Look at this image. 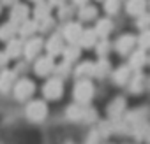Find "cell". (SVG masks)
I'll return each mask as SVG.
<instances>
[{
    "label": "cell",
    "mask_w": 150,
    "mask_h": 144,
    "mask_svg": "<svg viewBox=\"0 0 150 144\" xmlns=\"http://www.w3.org/2000/svg\"><path fill=\"white\" fill-rule=\"evenodd\" d=\"M32 2H37V0H32Z\"/></svg>",
    "instance_id": "obj_36"
},
{
    "label": "cell",
    "mask_w": 150,
    "mask_h": 144,
    "mask_svg": "<svg viewBox=\"0 0 150 144\" xmlns=\"http://www.w3.org/2000/svg\"><path fill=\"white\" fill-rule=\"evenodd\" d=\"M108 72H110V62L106 60V56L94 62V78H104Z\"/></svg>",
    "instance_id": "obj_23"
},
{
    "label": "cell",
    "mask_w": 150,
    "mask_h": 144,
    "mask_svg": "<svg viewBox=\"0 0 150 144\" xmlns=\"http://www.w3.org/2000/svg\"><path fill=\"white\" fill-rule=\"evenodd\" d=\"M7 60H9V58L6 56V53H4V51H0V70H2V69L7 65Z\"/></svg>",
    "instance_id": "obj_32"
},
{
    "label": "cell",
    "mask_w": 150,
    "mask_h": 144,
    "mask_svg": "<svg viewBox=\"0 0 150 144\" xmlns=\"http://www.w3.org/2000/svg\"><path fill=\"white\" fill-rule=\"evenodd\" d=\"M125 11L131 16H138L146 11V0H127L125 2Z\"/></svg>",
    "instance_id": "obj_20"
},
{
    "label": "cell",
    "mask_w": 150,
    "mask_h": 144,
    "mask_svg": "<svg viewBox=\"0 0 150 144\" xmlns=\"http://www.w3.org/2000/svg\"><path fill=\"white\" fill-rule=\"evenodd\" d=\"M83 113H85V106L76 104V102L67 107V118L72 120V121H81L83 120Z\"/></svg>",
    "instance_id": "obj_26"
},
{
    "label": "cell",
    "mask_w": 150,
    "mask_h": 144,
    "mask_svg": "<svg viewBox=\"0 0 150 144\" xmlns=\"http://www.w3.org/2000/svg\"><path fill=\"white\" fill-rule=\"evenodd\" d=\"M94 32L97 34L99 39H108V35L113 32V21L111 18H101L96 21V27H94Z\"/></svg>",
    "instance_id": "obj_15"
},
{
    "label": "cell",
    "mask_w": 150,
    "mask_h": 144,
    "mask_svg": "<svg viewBox=\"0 0 150 144\" xmlns=\"http://www.w3.org/2000/svg\"><path fill=\"white\" fill-rule=\"evenodd\" d=\"M0 13H2V4H0Z\"/></svg>",
    "instance_id": "obj_35"
},
{
    "label": "cell",
    "mask_w": 150,
    "mask_h": 144,
    "mask_svg": "<svg viewBox=\"0 0 150 144\" xmlns=\"http://www.w3.org/2000/svg\"><path fill=\"white\" fill-rule=\"evenodd\" d=\"M124 107H125V99L117 97V99L108 106V114H110L111 118H118V116H122Z\"/></svg>",
    "instance_id": "obj_25"
},
{
    "label": "cell",
    "mask_w": 150,
    "mask_h": 144,
    "mask_svg": "<svg viewBox=\"0 0 150 144\" xmlns=\"http://www.w3.org/2000/svg\"><path fill=\"white\" fill-rule=\"evenodd\" d=\"M42 39H39V37H28V41L27 42H23V56L27 58V60H34V58H37V55L41 53V49H42Z\"/></svg>",
    "instance_id": "obj_7"
},
{
    "label": "cell",
    "mask_w": 150,
    "mask_h": 144,
    "mask_svg": "<svg viewBox=\"0 0 150 144\" xmlns=\"http://www.w3.org/2000/svg\"><path fill=\"white\" fill-rule=\"evenodd\" d=\"M134 48H136V35H131V34H124V35L118 37L117 42H115V49H117V53L122 55V56L129 55Z\"/></svg>",
    "instance_id": "obj_8"
},
{
    "label": "cell",
    "mask_w": 150,
    "mask_h": 144,
    "mask_svg": "<svg viewBox=\"0 0 150 144\" xmlns=\"http://www.w3.org/2000/svg\"><path fill=\"white\" fill-rule=\"evenodd\" d=\"M11 90H13V93H14V97H16L18 100L25 102V100H28V99L34 95L35 85H34V81H30L28 78H23V79H16Z\"/></svg>",
    "instance_id": "obj_4"
},
{
    "label": "cell",
    "mask_w": 150,
    "mask_h": 144,
    "mask_svg": "<svg viewBox=\"0 0 150 144\" xmlns=\"http://www.w3.org/2000/svg\"><path fill=\"white\" fill-rule=\"evenodd\" d=\"M94 85L90 81V78H80L74 85V92H72V97H74V102L76 104H81V106H88L94 99Z\"/></svg>",
    "instance_id": "obj_1"
},
{
    "label": "cell",
    "mask_w": 150,
    "mask_h": 144,
    "mask_svg": "<svg viewBox=\"0 0 150 144\" xmlns=\"http://www.w3.org/2000/svg\"><path fill=\"white\" fill-rule=\"evenodd\" d=\"M42 95L48 100H58L64 95V79L58 76H51L42 86Z\"/></svg>",
    "instance_id": "obj_3"
},
{
    "label": "cell",
    "mask_w": 150,
    "mask_h": 144,
    "mask_svg": "<svg viewBox=\"0 0 150 144\" xmlns=\"http://www.w3.org/2000/svg\"><path fill=\"white\" fill-rule=\"evenodd\" d=\"M71 16H72V7L71 6H65V4L58 6V18L60 20H69Z\"/></svg>",
    "instance_id": "obj_30"
},
{
    "label": "cell",
    "mask_w": 150,
    "mask_h": 144,
    "mask_svg": "<svg viewBox=\"0 0 150 144\" xmlns=\"http://www.w3.org/2000/svg\"><path fill=\"white\" fill-rule=\"evenodd\" d=\"M48 4H50L51 7H53V6H57V7H58V6L65 4V0H48Z\"/></svg>",
    "instance_id": "obj_33"
},
{
    "label": "cell",
    "mask_w": 150,
    "mask_h": 144,
    "mask_svg": "<svg viewBox=\"0 0 150 144\" xmlns=\"http://www.w3.org/2000/svg\"><path fill=\"white\" fill-rule=\"evenodd\" d=\"M27 18H28V7L25 4H21V2H16L13 6V9H11V20L9 21H13L14 25H20Z\"/></svg>",
    "instance_id": "obj_16"
},
{
    "label": "cell",
    "mask_w": 150,
    "mask_h": 144,
    "mask_svg": "<svg viewBox=\"0 0 150 144\" xmlns=\"http://www.w3.org/2000/svg\"><path fill=\"white\" fill-rule=\"evenodd\" d=\"M60 55L64 56V62H67V63H74V62H78V60H80L81 48H80L78 44L67 42V44H64V48H62V53H60Z\"/></svg>",
    "instance_id": "obj_12"
},
{
    "label": "cell",
    "mask_w": 150,
    "mask_h": 144,
    "mask_svg": "<svg viewBox=\"0 0 150 144\" xmlns=\"http://www.w3.org/2000/svg\"><path fill=\"white\" fill-rule=\"evenodd\" d=\"M87 2H88V0H72V4H76L78 7H80V6H83V4H87Z\"/></svg>",
    "instance_id": "obj_34"
},
{
    "label": "cell",
    "mask_w": 150,
    "mask_h": 144,
    "mask_svg": "<svg viewBox=\"0 0 150 144\" xmlns=\"http://www.w3.org/2000/svg\"><path fill=\"white\" fill-rule=\"evenodd\" d=\"M16 35H18V25H14L13 21H7V23H4L0 27V41L6 42V41L13 39Z\"/></svg>",
    "instance_id": "obj_22"
},
{
    "label": "cell",
    "mask_w": 150,
    "mask_h": 144,
    "mask_svg": "<svg viewBox=\"0 0 150 144\" xmlns=\"http://www.w3.org/2000/svg\"><path fill=\"white\" fill-rule=\"evenodd\" d=\"M6 42H7V46H6L4 53H6V56H7L9 60H16V58H20V56L23 55V41H21V39L13 37V39H9V41H6Z\"/></svg>",
    "instance_id": "obj_10"
},
{
    "label": "cell",
    "mask_w": 150,
    "mask_h": 144,
    "mask_svg": "<svg viewBox=\"0 0 150 144\" xmlns=\"http://www.w3.org/2000/svg\"><path fill=\"white\" fill-rule=\"evenodd\" d=\"M94 49H96L99 58L108 56V53H110V41L108 39H97V42L94 44Z\"/></svg>",
    "instance_id": "obj_27"
},
{
    "label": "cell",
    "mask_w": 150,
    "mask_h": 144,
    "mask_svg": "<svg viewBox=\"0 0 150 144\" xmlns=\"http://www.w3.org/2000/svg\"><path fill=\"white\" fill-rule=\"evenodd\" d=\"M25 116L32 123H41L48 116V106L44 100H30L25 106Z\"/></svg>",
    "instance_id": "obj_2"
},
{
    "label": "cell",
    "mask_w": 150,
    "mask_h": 144,
    "mask_svg": "<svg viewBox=\"0 0 150 144\" xmlns=\"http://www.w3.org/2000/svg\"><path fill=\"white\" fill-rule=\"evenodd\" d=\"M132 69L129 65H124V67H118L115 72H113V81L117 85H127L131 81V76H132Z\"/></svg>",
    "instance_id": "obj_19"
},
{
    "label": "cell",
    "mask_w": 150,
    "mask_h": 144,
    "mask_svg": "<svg viewBox=\"0 0 150 144\" xmlns=\"http://www.w3.org/2000/svg\"><path fill=\"white\" fill-rule=\"evenodd\" d=\"M53 69H55V56L48 53L44 56H39L34 63V72L39 78H48L50 74H53Z\"/></svg>",
    "instance_id": "obj_5"
},
{
    "label": "cell",
    "mask_w": 150,
    "mask_h": 144,
    "mask_svg": "<svg viewBox=\"0 0 150 144\" xmlns=\"http://www.w3.org/2000/svg\"><path fill=\"white\" fill-rule=\"evenodd\" d=\"M74 74L80 78H94V62H81L76 70H74Z\"/></svg>",
    "instance_id": "obj_24"
},
{
    "label": "cell",
    "mask_w": 150,
    "mask_h": 144,
    "mask_svg": "<svg viewBox=\"0 0 150 144\" xmlns=\"http://www.w3.org/2000/svg\"><path fill=\"white\" fill-rule=\"evenodd\" d=\"M97 18V7L92 4H83L78 9V21H94Z\"/></svg>",
    "instance_id": "obj_17"
},
{
    "label": "cell",
    "mask_w": 150,
    "mask_h": 144,
    "mask_svg": "<svg viewBox=\"0 0 150 144\" xmlns=\"http://www.w3.org/2000/svg\"><path fill=\"white\" fill-rule=\"evenodd\" d=\"M145 63H146V51L145 49H139V48H134L129 53V63L127 65L132 70H139Z\"/></svg>",
    "instance_id": "obj_11"
},
{
    "label": "cell",
    "mask_w": 150,
    "mask_h": 144,
    "mask_svg": "<svg viewBox=\"0 0 150 144\" xmlns=\"http://www.w3.org/2000/svg\"><path fill=\"white\" fill-rule=\"evenodd\" d=\"M14 81H16V72L14 70H9L6 67L0 70V92L2 93H7L13 88Z\"/></svg>",
    "instance_id": "obj_14"
},
{
    "label": "cell",
    "mask_w": 150,
    "mask_h": 144,
    "mask_svg": "<svg viewBox=\"0 0 150 144\" xmlns=\"http://www.w3.org/2000/svg\"><path fill=\"white\" fill-rule=\"evenodd\" d=\"M97 34L94 32V28H83L81 34H80V39H78V46L83 48V49H92L94 44L97 42Z\"/></svg>",
    "instance_id": "obj_13"
},
{
    "label": "cell",
    "mask_w": 150,
    "mask_h": 144,
    "mask_svg": "<svg viewBox=\"0 0 150 144\" xmlns=\"http://www.w3.org/2000/svg\"><path fill=\"white\" fill-rule=\"evenodd\" d=\"M37 6H35V9H34V20L35 21H41V20H46V18H50V14H51V6L48 4V2H44V0H37L35 2Z\"/></svg>",
    "instance_id": "obj_21"
},
{
    "label": "cell",
    "mask_w": 150,
    "mask_h": 144,
    "mask_svg": "<svg viewBox=\"0 0 150 144\" xmlns=\"http://www.w3.org/2000/svg\"><path fill=\"white\" fill-rule=\"evenodd\" d=\"M81 23L80 21H67L60 32L62 39L65 42H72V44H78V39H80V34H81Z\"/></svg>",
    "instance_id": "obj_6"
},
{
    "label": "cell",
    "mask_w": 150,
    "mask_h": 144,
    "mask_svg": "<svg viewBox=\"0 0 150 144\" xmlns=\"http://www.w3.org/2000/svg\"><path fill=\"white\" fill-rule=\"evenodd\" d=\"M136 48L139 49H148V28H143L139 30V35L136 37Z\"/></svg>",
    "instance_id": "obj_29"
},
{
    "label": "cell",
    "mask_w": 150,
    "mask_h": 144,
    "mask_svg": "<svg viewBox=\"0 0 150 144\" xmlns=\"http://www.w3.org/2000/svg\"><path fill=\"white\" fill-rule=\"evenodd\" d=\"M37 32V21L35 20H25V21H21L20 25H18V35L20 37H25V39H28V37H32L34 34Z\"/></svg>",
    "instance_id": "obj_18"
},
{
    "label": "cell",
    "mask_w": 150,
    "mask_h": 144,
    "mask_svg": "<svg viewBox=\"0 0 150 144\" xmlns=\"http://www.w3.org/2000/svg\"><path fill=\"white\" fill-rule=\"evenodd\" d=\"M103 2H104V6H103L104 13H106L108 16H113V14H117V13H118L122 0H103Z\"/></svg>",
    "instance_id": "obj_28"
},
{
    "label": "cell",
    "mask_w": 150,
    "mask_h": 144,
    "mask_svg": "<svg viewBox=\"0 0 150 144\" xmlns=\"http://www.w3.org/2000/svg\"><path fill=\"white\" fill-rule=\"evenodd\" d=\"M136 27H138L139 30H143V28H148V14H146V11L136 16Z\"/></svg>",
    "instance_id": "obj_31"
},
{
    "label": "cell",
    "mask_w": 150,
    "mask_h": 144,
    "mask_svg": "<svg viewBox=\"0 0 150 144\" xmlns=\"http://www.w3.org/2000/svg\"><path fill=\"white\" fill-rule=\"evenodd\" d=\"M64 44H65V41L62 39V35H60V34H53V35L46 41V44H42V46H44V49H46L48 55H51V56H58V55L62 53Z\"/></svg>",
    "instance_id": "obj_9"
}]
</instances>
